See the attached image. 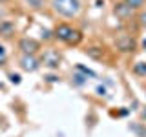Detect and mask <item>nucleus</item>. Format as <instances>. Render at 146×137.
<instances>
[{
	"instance_id": "12",
	"label": "nucleus",
	"mask_w": 146,
	"mask_h": 137,
	"mask_svg": "<svg viewBox=\"0 0 146 137\" xmlns=\"http://www.w3.org/2000/svg\"><path fill=\"white\" fill-rule=\"evenodd\" d=\"M144 2L146 0H124V4L131 9V11H133V9H141L144 6Z\"/></svg>"
},
{
	"instance_id": "11",
	"label": "nucleus",
	"mask_w": 146,
	"mask_h": 137,
	"mask_svg": "<svg viewBox=\"0 0 146 137\" xmlns=\"http://www.w3.org/2000/svg\"><path fill=\"white\" fill-rule=\"evenodd\" d=\"M77 71L82 73L84 77H91V79H95V77H97V73H95L93 70H90V68H84L82 64H77Z\"/></svg>"
},
{
	"instance_id": "17",
	"label": "nucleus",
	"mask_w": 146,
	"mask_h": 137,
	"mask_svg": "<svg viewBox=\"0 0 146 137\" xmlns=\"http://www.w3.org/2000/svg\"><path fill=\"white\" fill-rule=\"evenodd\" d=\"M139 22H141V26H143V27H146V11H143L139 15Z\"/></svg>"
},
{
	"instance_id": "10",
	"label": "nucleus",
	"mask_w": 146,
	"mask_h": 137,
	"mask_svg": "<svg viewBox=\"0 0 146 137\" xmlns=\"http://www.w3.org/2000/svg\"><path fill=\"white\" fill-rule=\"evenodd\" d=\"M86 55L91 59H95V61H99V59H102V49L100 48H88L86 49Z\"/></svg>"
},
{
	"instance_id": "6",
	"label": "nucleus",
	"mask_w": 146,
	"mask_h": 137,
	"mask_svg": "<svg viewBox=\"0 0 146 137\" xmlns=\"http://www.w3.org/2000/svg\"><path fill=\"white\" fill-rule=\"evenodd\" d=\"M115 44H117V49L122 51V53H131L135 49V40L131 39V37H128V35H121L115 40Z\"/></svg>"
},
{
	"instance_id": "9",
	"label": "nucleus",
	"mask_w": 146,
	"mask_h": 137,
	"mask_svg": "<svg viewBox=\"0 0 146 137\" xmlns=\"http://www.w3.org/2000/svg\"><path fill=\"white\" fill-rule=\"evenodd\" d=\"M133 73L135 75H139V77H146V62H135L133 64Z\"/></svg>"
},
{
	"instance_id": "21",
	"label": "nucleus",
	"mask_w": 146,
	"mask_h": 137,
	"mask_svg": "<svg viewBox=\"0 0 146 137\" xmlns=\"http://www.w3.org/2000/svg\"><path fill=\"white\" fill-rule=\"evenodd\" d=\"M141 44H143V49H144V51H146V37H144V39H143V42H141Z\"/></svg>"
},
{
	"instance_id": "20",
	"label": "nucleus",
	"mask_w": 146,
	"mask_h": 137,
	"mask_svg": "<svg viewBox=\"0 0 146 137\" xmlns=\"http://www.w3.org/2000/svg\"><path fill=\"white\" fill-rule=\"evenodd\" d=\"M0 59H6V48H4V46H0Z\"/></svg>"
},
{
	"instance_id": "5",
	"label": "nucleus",
	"mask_w": 146,
	"mask_h": 137,
	"mask_svg": "<svg viewBox=\"0 0 146 137\" xmlns=\"http://www.w3.org/2000/svg\"><path fill=\"white\" fill-rule=\"evenodd\" d=\"M40 62H42L44 66L55 70V68H58V64H60V55H58V51H55V49H46Z\"/></svg>"
},
{
	"instance_id": "7",
	"label": "nucleus",
	"mask_w": 146,
	"mask_h": 137,
	"mask_svg": "<svg viewBox=\"0 0 146 137\" xmlns=\"http://www.w3.org/2000/svg\"><path fill=\"white\" fill-rule=\"evenodd\" d=\"M13 33H15V24H13L11 20H2L0 22V35L2 37H11Z\"/></svg>"
},
{
	"instance_id": "19",
	"label": "nucleus",
	"mask_w": 146,
	"mask_h": 137,
	"mask_svg": "<svg viewBox=\"0 0 146 137\" xmlns=\"http://www.w3.org/2000/svg\"><path fill=\"white\" fill-rule=\"evenodd\" d=\"M46 80H48V82H57V80H58V77H55V75H48V77H46Z\"/></svg>"
},
{
	"instance_id": "3",
	"label": "nucleus",
	"mask_w": 146,
	"mask_h": 137,
	"mask_svg": "<svg viewBox=\"0 0 146 137\" xmlns=\"http://www.w3.org/2000/svg\"><path fill=\"white\" fill-rule=\"evenodd\" d=\"M18 48H20V51L24 55H35L40 49V44L36 42L35 39L24 37V39H20V42H18Z\"/></svg>"
},
{
	"instance_id": "16",
	"label": "nucleus",
	"mask_w": 146,
	"mask_h": 137,
	"mask_svg": "<svg viewBox=\"0 0 146 137\" xmlns=\"http://www.w3.org/2000/svg\"><path fill=\"white\" fill-rule=\"evenodd\" d=\"M9 80H11L13 84H20V75H18V73H11V75H9Z\"/></svg>"
},
{
	"instance_id": "22",
	"label": "nucleus",
	"mask_w": 146,
	"mask_h": 137,
	"mask_svg": "<svg viewBox=\"0 0 146 137\" xmlns=\"http://www.w3.org/2000/svg\"><path fill=\"white\" fill-rule=\"evenodd\" d=\"M143 119H144V121H146V108L143 110Z\"/></svg>"
},
{
	"instance_id": "18",
	"label": "nucleus",
	"mask_w": 146,
	"mask_h": 137,
	"mask_svg": "<svg viewBox=\"0 0 146 137\" xmlns=\"http://www.w3.org/2000/svg\"><path fill=\"white\" fill-rule=\"evenodd\" d=\"M97 93L99 95H106V88H104V86H97Z\"/></svg>"
},
{
	"instance_id": "4",
	"label": "nucleus",
	"mask_w": 146,
	"mask_h": 137,
	"mask_svg": "<svg viewBox=\"0 0 146 137\" xmlns=\"http://www.w3.org/2000/svg\"><path fill=\"white\" fill-rule=\"evenodd\" d=\"M20 68L27 73H33L40 68V61L35 57V55H22L20 59Z\"/></svg>"
},
{
	"instance_id": "13",
	"label": "nucleus",
	"mask_w": 146,
	"mask_h": 137,
	"mask_svg": "<svg viewBox=\"0 0 146 137\" xmlns=\"http://www.w3.org/2000/svg\"><path fill=\"white\" fill-rule=\"evenodd\" d=\"M86 79H88V77L80 75V73H75V75H73V82H75L77 86H84L86 84Z\"/></svg>"
},
{
	"instance_id": "15",
	"label": "nucleus",
	"mask_w": 146,
	"mask_h": 137,
	"mask_svg": "<svg viewBox=\"0 0 146 137\" xmlns=\"http://www.w3.org/2000/svg\"><path fill=\"white\" fill-rule=\"evenodd\" d=\"M42 39H44V40H51V39H53V31L42 29Z\"/></svg>"
},
{
	"instance_id": "2",
	"label": "nucleus",
	"mask_w": 146,
	"mask_h": 137,
	"mask_svg": "<svg viewBox=\"0 0 146 137\" xmlns=\"http://www.w3.org/2000/svg\"><path fill=\"white\" fill-rule=\"evenodd\" d=\"M51 7L57 15L64 18H75L80 13L82 4L80 0H51Z\"/></svg>"
},
{
	"instance_id": "8",
	"label": "nucleus",
	"mask_w": 146,
	"mask_h": 137,
	"mask_svg": "<svg viewBox=\"0 0 146 137\" xmlns=\"http://www.w3.org/2000/svg\"><path fill=\"white\" fill-rule=\"evenodd\" d=\"M115 15L121 17V18H128V17L131 15V9L128 7L124 2H122V4H117V6H115Z\"/></svg>"
},
{
	"instance_id": "14",
	"label": "nucleus",
	"mask_w": 146,
	"mask_h": 137,
	"mask_svg": "<svg viewBox=\"0 0 146 137\" xmlns=\"http://www.w3.org/2000/svg\"><path fill=\"white\" fill-rule=\"evenodd\" d=\"M26 2L29 4L31 7H35V9H40V7L44 6V0H26Z\"/></svg>"
},
{
	"instance_id": "1",
	"label": "nucleus",
	"mask_w": 146,
	"mask_h": 137,
	"mask_svg": "<svg viewBox=\"0 0 146 137\" xmlns=\"http://www.w3.org/2000/svg\"><path fill=\"white\" fill-rule=\"evenodd\" d=\"M53 37L68 46H79L82 42V33L75 27H71L70 24H58L53 31Z\"/></svg>"
}]
</instances>
